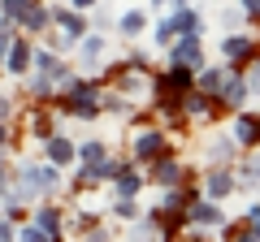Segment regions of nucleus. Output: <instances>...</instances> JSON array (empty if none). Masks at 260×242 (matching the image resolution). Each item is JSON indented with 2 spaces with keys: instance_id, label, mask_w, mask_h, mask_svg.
<instances>
[{
  "instance_id": "obj_8",
  "label": "nucleus",
  "mask_w": 260,
  "mask_h": 242,
  "mask_svg": "<svg viewBox=\"0 0 260 242\" xmlns=\"http://www.w3.org/2000/svg\"><path fill=\"white\" fill-rule=\"evenodd\" d=\"M135 151H139V156L143 160H152V156H156V151H160V134H139V143H135Z\"/></svg>"
},
{
  "instance_id": "obj_18",
  "label": "nucleus",
  "mask_w": 260,
  "mask_h": 242,
  "mask_svg": "<svg viewBox=\"0 0 260 242\" xmlns=\"http://www.w3.org/2000/svg\"><path fill=\"white\" fill-rule=\"evenodd\" d=\"M113 212H117V216H126V221H130V216H135V212H139V208H135V204H130V199H117V208H113Z\"/></svg>"
},
{
  "instance_id": "obj_23",
  "label": "nucleus",
  "mask_w": 260,
  "mask_h": 242,
  "mask_svg": "<svg viewBox=\"0 0 260 242\" xmlns=\"http://www.w3.org/2000/svg\"><path fill=\"white\" fill-rule=\"evenodd\" d=\"M251 221H256V225H251V238H260V212L251 216Z\"/></svg>"
},
{
  "instance_id": "obj_14",
  "label": "nucleus",
  "mask_w": 260,
  "mask_h": 242,
  "mask_svg": "<svg viewBox=\"0 0 260 242\" xmlns=\"http://www.w3.org/2000/svg\"><path fill=\"white\" fill-rule=\"evenodd\" d=\"M56 22H61V26L70 30V39H74V35H83V22H78V18H70V13H56Z\"/></svg>"
},
{
  "instance_id": "obj_1",
  "label": "nucleus",
  "mask_w": 260,
  "mask_h": 242,
  "mask_svg": "<svg viewBox=\"0 0 260 242\" xmlns=\"http://www.w3.org/2000/svg\"><path fill=\"white\" fill-rule=\"evenodd\" d=\"M174 61L178 65H191V69H204V56H200V39H186V44H178L174 48Z\"/></svg>"
},
{
  "instance_id": "obj_17",
  "label": "nucleus",
  "mask_w": 260,
  "mask_h": 242,
  "mask_svg": "<svg viewBox=\"0 0 260 242\" xmlns=\"http://www.w3.org/2000/svg\"><path fill=\"white\" fill-rule=\"evenodd\" d=\"M5 13H9V18H22V13H26V0H5Z\"/></svg>"
},
{
  "instance_id": "obj_24",
  "label": "nucleus",
  "mask_w": 260,
  "mask_h": 242,
  "mask_svg": "<svg viewBox=\"0 0 260 242\" xmlns=\"http://www.w3.org/2000/svg\"><path fill=\"white\" fill-rule=\"evenodd\" d=\"M5 112H9V100H5V95H0V117H5Z\"/></svg>"
},
{
  "instance_id": "obj_6",
  "label": "nucleus",
  "mask_w": 260,
  "mask_h": 242,
  "mask_svg": "<svg viewBox=\"0 0 260 242\" xmlns=\"http://www.w3.org/2000/svg\"><path fill=\"white\" fill-rule=\"evenodd\" d=\"M48 156H52V165H65V160H74V147L65 139H48Z\"/></svg>"
},
{
  "instance_id": "obj_12",
  "label": "nucleus",
  "mask_w": 260,
  "mask_h": 242,
  "mask_svg": "<svg viewBox=\"0 0 260 242\" xmlns=\"http://www.w3.org/2000/svg\"><path fill=\"white\" fill-rule=\"evenodd\" d=\"M156 177L165 182V186H174V182H178V165H174V160H160V165H156Z\"/></svg>"
},
{
  "instance_id": "obj_29",
  "label": "nucleus",
  "mask_w": 260,
  "mask_h": 242,
  "mask_svg": "<svg viewBox=\"0 0 260 242\" xmlns=\"http://www.w3.org/2000/svg\"><path fill=\"white\" fill-rule=\"evenodd\" d=\"M0 143H5V126H0Z\"/></svg>"
},
{
  "instance_id": "obj_9",
  "label": "nucleus",
  "mask_w": 260,
  "mask_h": 242,
  "mask_svg": "<svg viewBox=\"0 0 260 242\" xmlns=\"http://www.w3.org/2000/svg\"><path fill=\"white\" fill-rule=\"evenodd\" d=\"M100 52H104V39L91 35V39L83 44V65H95V61H100Z\"/></svg>"
},
{
  "instance_id": "obj_3",
  "label": "nucleus",
  "mask_w": 260,
  "mask_h": 242,
  "mask_svg": "<svg viewBox=\"0 0 260 242\" xmlns=\"http://www.w3.org/2000/svg\"><path fill=\"white\" fill-rule=\"evenodd\" d=\"M5 52H9V74H26V65H30V48L18 39V44H9Z\"/></svg>"
},
{
  "instance_id": "obj_16",
  "label": "nucleus",
  "mask_w": 260,
  "mask_h": 242,
  "mask_svg": "<svg viewBox=\"0 0 260 242\" xmlns=\"http://www.w3.org/2000/svg\"><path fill=\"white\" fill-rule=\"evenodd\" d=\"M121 173H126V169H121ZM121 195H135V190H139V177H135V173H126V177H121Z\"/></svg>"
},
{
  "instance_id": "obj_15",
  "label": "nucleus",
  "mask_w": 260,
  "mask_h": 242,
  "mask_svg": "<svg viewBox=\"0 0 260 242\" xmlns=\"http://www.w3.org/2000/svg\"><path fill=\"white\" fill-rule=\"evenodd\" d=\"M221 95H225L230 104H239L243 95H247V87H243V83H230V87H221Z\"/></svg>"
},
{
  "instance_id": "obj_19",
  "label": "nucleus",
  "mask_w": 260,
  "mask_h": 242,
  "mask_svg": "<svg viewBox=\"0 0 260 242\" xmlns=\"http://www.w3.org/2000/svg\"><path fill=\"white\" fill-rule=\"evenodd\" d=\"M204 87H208V91H217V87H221V69H208V74H204Z\"/></svg>"
},
{
  "instance_id": "obj_7",
  "label": "nucleus",
  "mask_w": 260,
  "mask_h": 242,
  "mask_svg": "<svg viewBox=\"0 0 260 242\" xmlns=\"http://www.w3.org/2000/svg\"><path fill=\"white\" fill-rule=\"evenodd\" d=\"M256 134H260V121L239 117V126H234V139H239V143H256Z\"/></svg>"
},
{
  "instance_id": "obj_10",
  "label": "nucleus",
  "mask_w": 260,
  "mask_h": 242,
  "mask_svg": "<svg viewBox=\"0 0 260 242\" xmlns=\"http://www.w3.org/2000/svg\"><path fill=\"white\" fill-rule=\"evenodd\" d=\"M191 216H195L200 225H217V221H221V212H217L213 204H200V208H191Z\"/></svg>"
},
{
  "instance_id": "obj_26",
  "label": "nucleus",
  "mask_w": 260,
  "mask_h": 242,
  "mask_svg": "<svg viewBox=\"0 0 260 242\" xmlns=\"http://www.w3.org/2000/svg\"><path fill=\"white\" fill-rule=\"evenodd\" d=\"M0 238H9V225H5V221H0Z\"/></svg>"
},
{
  "instance_id": "obj_20",
  "label": "nucleus",
  "mask_w": 260,
  "mask_h": 242,
  "mask_svg": "<svg viewBox=\"0 0 260 242\" xmlns=\"http://www.w3.org/2000/svg\"><path fill=\"white\" fill-rule=\"evenodd\" d=\"M39 229H56V212L44 208V212H39Z\"/></svg>"
},
{
  "instance_id": "obj_27",
  "label": "nucleus",
  "mask_w": 260,
  "mask_h": 242,
  "mask_svg": "<svg viewBox=\"0 0 260 242\" xmlns=\"http://www.w3.org/2000/svg\"><path fill=\"white\" fill-rule=\"evenodd\" d=\"M74 5H78V9H87V5H95V0H74Z\"/></svg>"
},
{
  "instance_id": "obj_13",
  "label": "nucleus",
  "mask_w": 260,
  "mask_h": 242,
  "mask_svg": "<svg viewBox=\"0 0 260 242\" xmlns=\"http://www.w3.org/2000/svg\"><path fill=\"white\" fill-rule=\"evenodd\" d=\"M221 52H225V56H247V52H251V44H247V39H225Z\"/></svg>"
},
{
  "instance_id": "obj_21",
  "label": "nucleus",
  "mask_w": 260,
  "mask_h": 242,
  "mask_svg": "<svg viewBox=\"0 0 260 242\" xmlns=\"http://www.w3.org/2000/svg\"><path fill=\"white\" fill-rule=\"evenodd\" d=\"M247 91H256V95H260V65L247 74Z\"/></svg>"
},
{
  "instance_id": "obj_2",
  "label": "nucleus",
  "mask_w": 260,
  "mask_h": 242,
  "mask_svg": "<svg viewBox=\"0 0 260 242\" xmlns=\"http://www.w3.org/2000/svg\"><path fill=\"white\" fill-rule=\"evenodd\" d=\"M26 186H35V190H52V186H56V169H52V165H35V169H26Z\"/></svg>"
},
{
  "instance_id": "obj_22",
  "label": "nucleus",
  "mask_w": 260,
  "mask_h": 242,
  "mask_svg": "<svg viewBox=\"0 0 260 242\" xmlns=\"http://www.w3.org/2000/svg\"><path fill=\"white\" fill-rule=\"evenodd\" d=\"M243 13H260V0H243Z\"/></svg>"
},
{
  "instance_id": "obj_5",
  "label": "nucleus",
  "mask_w": 260,
  "mask_h": 242,
  "mask_svg": "<svg viewBox=\"0 0 260 242\" xmlns=\"http://www.w3.org/2000/svg\"><path fill=\"white\" fill-rule=\"evenodd\" d=\"M230 190H234V177L230 173H213V177H208V195H213V199L230 195Z\"/></svg>"
},
{
  "instance_id": "obj_28",
  "label": "nucleus",
  "mask_w": 260,
  "mask_h": 242,
  "mask_svg": "<svg viewBox=\"0 0 260 242\" xmlns=\"http://www.w3.org/2000/svg\"><path fill=\"white\" fill-rule=\"evenodd\" d=\"M156 5H178V0H156Z\"/></svg>"
},
{
  "instance_id": "obj_11",
  "label": "nucleus",
  "mask_w": 260,
  "mask_h": 242,
  "mask_svg": "<svg viewBox=\"0 0 260 242\" xmlns=\"http://www.w3.org/2000/svg\"><path fill=\"white\" fill-rule=\"evenodd\" d=\"M143 26H148V18H143V13H121V30H126V35H139Z\"/></svg>"
},
{
  "instance_id": "obj_4",
  "label": "nucleus",
  "mask_w": 260,
  "mask_h": 242,
  "mask_svg": "<svg viewBox=\"0 0 260 242\" xmlns=\"http://www.w3.org/2000/svg\"><path fill=\"white\" fill-rule=\"evenodd\" d=\"M74 112H83V117L95 112V91H91V87H78V91H74Z\"/></svg>"
},
{
  "instance_id": "obj_25",
  "label": "nucleus",
  "mask_w": 260,
  "mask_h": 242,
  "mask_svg": "<svg viewBox=\"0 0 260 242\" xmlns=\"http://www.w3.org/2000/svg\"><path fill=\"white\" fill-rule=\"evenodd\" d=\"M5 48H9V35H0V56H5Z\"/></svg>"
}]
</instances>
